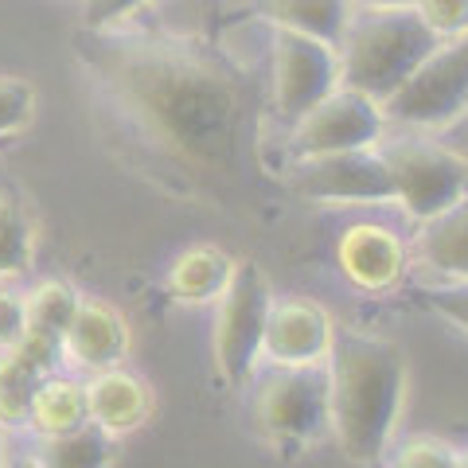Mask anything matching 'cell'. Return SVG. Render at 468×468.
<instances>
[{
	"instance_id": "6da1fadb",
	"label": "cell",
	"mask_w": 468,
	"mask_h": 468,
	"mask_svg": "<svg viewBox=\"0 0 468 468\" xmlns=\"http://www.w3.org/2000/svg\"><path fill=\"white\" fill-rule=\"evenodd\" d=\"M86 63L156 149L196 172L234 168L242 94L215 55L176 39L94 32Z\"/></svg>"
},
{
	"instance_id": "7a4b0ae2",
	"label": "cell",
	"mask_w": 468,
	"mask_h": 468,
	"mask_svg": "<svg viewBox=\"0 0 468 468\" xmlns=\"http://www.w3.org/2000/svg\"><path fill=\"white\" fill-rule=\"evenodd\" d=\"M328 426L356 464H378L390 449L406 399V359L383 335L335 332L328 356Z\"/></svg>"
},
{
	"instance_id": "3957f363",
	"label": "cell",
	"mask_w": 468,
	"mask_h": 468,
	"mask_svg": "<svg viewBox=\"0 0 468 468\" xmlns=\"http://www.w3.org/2000/svg\"><path fill=\"white\" fill-rule=\"evenodd\" d=\"M437 39L414 8H363L347 20L335 55L340 86L371 101H383L433 55Z\"/></svg>"
},
{
	"instance_id": "277c9868",
	"label": "cell",
	"mask_w": 468,
	"mask_h": 468,
	"mask_svg": "<svg viewBox=\"0 0 468 468\" xmlns=\"http://www.w3.org/2000/svg\"><path fill=\"white\" fill-rule=\"evenodd\" d=\"M250 418L277 452L309 449L328 430V367H270L258 375Z\"/></svg>"
},
{
	"instance_id": "5b68a950",
	"label": "cell",
	"mask_w": 468,
	"mask_h": 468,
	"mask_svg": "<svg viewBox=\"0 0 468 468\" xmlns=\"http://www.w3.org/2000/svg\"><path fill=\"white\" fill-rule=\"evenodd\" d=\"M399 207L414 223H430L468 196V160L433 137H390L378 144Z\"/></svg>"
},
{
	"instance_id": "8992f818",
	"label": "cell",
	"mask_w": 468,
	"mask_h": 468,
	"mask_svg": "<svg viewBox=\"0 0 468 468\" xmlns=\"http://www.w3.org/2000/svg\"><path fill=\"white\" fill-rule=\"evenodd\" d=\"M215 304V371L223 375L227 387H242L254 378V367L266 351V324L273 309L270 277L250 261H242V266H234L230 285Z\"/></svg>"
},
{
	"instance_id": "52a82bcc",
	"label": "cell",
	"mask_w": 468,
	"mask_h": 468,
	"mask_svg": "<svg viewBox=\"0 0 468 468\" xmlns=\"http://www.w3.org/2000/svg\"><path fill=\"white\" fill-rule=\"evenodd\" d=\"M468 113V32L441 39L433 55L383 101V117L406 129H452Z\"/></svg>"
},
{
	"instance_id": "ba28073f",
	"label": "cell",
	"mask_w": 468,
	"mask_h": 468,
	"mask_svg": "<svg viewBox=\"0 0 468 468\" xmlns=\"http://www.w3.org/2000/svg\"><path fill=\"white\" fill-rule=\"evenodd\" d=\"M383 106L371 98H363L347 86L335 90L320 101L316 110H309L297 125H289V153L297 160L313 156H335V153H367L383 141Z\"/></svg>"
},
{
	"instance_id": "9c48e42d",
	"label": "cell",
	"mask_w": 468,
	"mask_h": 468,
	"mask_svg": "<svg viewBox=\"0 0 468 468\" xmlns=\"http://www.w3.org/2000/svg\"><path fill=\"white\" fill-rule=\"evenodd\" d=\"M340 86V55L332 43L273 27V106L285 125H297Z\"/></svg>"
},
{
	"instance_id": "30bf717a",
	"label": "cell",
	"mask_w": 468,
	"mask_h": 468,
	"mask_svg": "<svg viewBox=\"0 0 468 468\" xmlns=\"http://www.w3.org/2000/svg\"><path fill=\"white\" fill-rule=\"evenodd\" d=\"M292 187L316 203H387L394 199L390 176L378 149L367 153H335L297 160Z\"/></svg>"
},
{
	"instance_id": "8fae6325",
	"label": "cell",
	"mask_w": 468,
	"mask_h": 468,
	"mask_svg": "<svg viewBox=\"0 0 468 468\" xmlns=\"http://www.w3.org/2000/svg\"><path fill=\"white\" fill-rule=\"evenodd\" d=\"M332 316L316 301L285 297L273 301L270 324H266V351L273 367H324L332 356Z\"/></svg>"
},
{
	"instance_id": "7c38bea8",
	"label": "cell",
	"mask_w": 468,
	"mask_h": 468,
	"mask_svg": "<svg viewBox=\"0 0 468 468\" xmlns=\"http://www.w3.org/2000/svg\"><path fill=\"white\" fill-rule=\"evenodd\" d=\"M335 261L344 277L363 292H387L402 282L410 250L390 227L378 223H356L335 242Z\"/></svg>"
},
{
	"instance_id": "4fadbf2b",
	"label": "cell",
	"mask_w": 468,
	"mask_h": 468,
	"mask_svg": "<svg viewBox=\"0 0 468 468\" xmlns=\"http://www.w3.org/2000/svg\"><path fill=\"white\" fill-rule=\"evenodd\" d=\"M63 356L75 359L86 371H110L122 367V359L129 356V324L122 313L106 301H82L75 320L63 335Z\"/></svg>"
},
{
	"instance_id": "5bb4252c",
	"label": "cell",
	"mask_w": 468,
	"mask_h": 468,
	"mask_svg": "<svg viewBox=\"0 0 468 468\" xmlns=\"http://www.w3.org/2000/svg\"><path fill=\"white\" fill-rule=\"evenodd\" d=\"M86 406H90V426H98L106 437H125L149 421L153 390L141 375L110 367L86 383Z\"/></svg>"
},
{
	"instance_id": "9a60e30c",
	"label": "cell",
	"mask_w": 468,
	"mask_h": 468,
	"mask_svg": "<svg viewBox=\"0 0 468 468\" xmlns=\"http://www.w3.org/2000/svg\"><path fill=\"white\" fill-rule=\"evenodd\" d=\"M414 254L441 282H468V196L430 223H421Z\"/></svg>"
},
{
	"instance_id": "2e32d148",
	"label": "cell",
	"mask_w": 468,
	"mask_h": 468,
	"mask_svg": "<svg viewBox=\"0 0 468 468\" xmlns=\"http://www.w3.org/2000/svg\"><path fill=\"white\" fill-rule=\"evenodd\" d=\"M230 277H234L230 254L203 242V246H187L184 254L172 258V266L165 273V289L180 304H211L227 292Z\"/></svg>"
},
{
	"instance_id": "e0dca14e",
	"label": "cell",
	"mask_w": 468,
	"mask_h": 468,
	"mask_svg": "<svg viewBox=\"0 0 468 468\" xmlns=\"http://www.w3.org/2000/svg\"><path fill=\"white\" fill-rule=\"evenodd\" d=\"M258 12L282 32H301L335 48L351 20V0H258Z\"/></svg>"
},
{
	"instance_id": "ac0fdd59",
	"label": "cell",
	"mask_w": 468,
	"mask_h": 468,
	"mask_svg": "<svg viewBox=\"0 0 468 468\" xmlns=\"http://www.w3.org/2000/svg\"><path fill=\"white\" fill-rule=\"evenodd\" d=\"M27 426L36 430V437H55V433H70L90 426V406H86V383L67 375H51L43 378V387L36 390L32 414Z\"/></svg>"
},
{
	"instance_id": "d6986e66",
	"label": "cell",
	"mask_w": 468,
	"mask_h": 468,
	"mask_svg": "<svg viewBox=\"0 0 468 468\" xmlns=\"http://www.w3.org/2000/svg\"><path fill=\"white\" fill-rule=\"evenodd\" d=\"M113 457V437L98 426H82L55 437H36L32 461L39 468H106Z\"/></svg>"
},
{
	"instance_id": "ffe728a7",
	"label": "cell",
	"mask_w": 468,
	"mask_h": 468,
	"mask_svg": "<svg viewBox=\"0 0 468 468\" xmlns=\"http://www.w3.org/2000/svg\"><path fill=\"white\" fill-rule=\"evenodd\" d=\"M43 378L48 375L36 363H27L16 347L0 351V426H27V414H32Z\"/></svg>"
},
{
	"instance_id": "44dd1931",
	"label": "cell",
	"mask_w": 468,
	"mask_h": 468,
	"mask_svg": "<svg viewBox=\"0 0 468 468\" xmlns=\"http://www.w3.org/2000/svg\"><path fill=\"white\" fill-rule=\"evenodd\" d=\"M82 297L75 292V285L67 282H43L24 297V313H27V328L43 332L51 340H63L70 320H75Z\"/></svg>"
},
{
	"instance_id": "7402d4cb",
	"label": "cell",
	"mask_w": 468,
	"mask_h": 468,
	"mask_svg": "<svg viewBox=\"0 0 468 468\" xmlns=\"http://www.w3.org/2000/svg\"><path fill=\"white\" fill-rule=\"evenodd\" d=\"M32 261V227L8 196H0V277H16Z\"/></svg>"
},
{
	"instance_id": "603a6c76",
	"label": "cell",
	"mask_w": 468,
	"mask_h": 468,
	"mask_svg": "<svg viewBox=\"0 0 468 468\" xmlns=\"http://www.w3.org/2000/svg\"><path fill=\"white\" fill-rule=\"evenodd\" d=\"M414 301L426 304L433 316L449 320L452 328L468 332V282H433L414 289Z\"/></svg>"
},
{
	"instance_id": "cb8c5ba5",
	"label": "cell",
	"mask_w": 468,
	"mask_h": 468,
	"mask_svg": "<svg viewBox=\"0 0 468 468\" xmlns=\"http://www.w3.org/2000/svg\"><path fill=\"white\" fill-rule=\"evenodd\" d=\"M387 468H461V452L437 437H410L390 452Z\"/></svg>"
},
{
	"instance_id": "d4e9b609",
	"label": "cell",
	"mask_w": 468,
	"mask_h": 468,
	"mask_svg": "<svg viewBox=\"0 0 468 468\" xmlns=\"http://www.w3.org/2000/svg\"><path fill=\"white\" fill-rule=\"evenodd\" d=\"M36 110V86L12 75H0V137L20 133Z\"/></svg>"
},
{
	"instance_id": "484cf974",
	"label": "cell",
	"mask_w": 468,
	"mask_h": 468,
	"mask_svg": "<svg viewBox=\"0 0 468 468\" xmlns=\"http://www.w3.org/2000/svg\"><path fill=\"white\" fill-rule=\"evenodd\" d=\"M414 12L437 39L468 32V0H414Z\"/></svg>"
},
{
	"instance_id": "4316f807",
	"label": "cell",
	"mask_w": 468,
	"mask_h": 468,
	"mask_svg": "<svg viewBox=\"0 0 468 468\" xmlns=\"http://www.w3.org/2000/svg\"><path fill=\"white\" fill-rule=\"evenodd\" d=\"M141 5H149V0H82V20L90 32H106L125 16H133Z\"/></svg>"
},
{
	"instance_id": "83f0119b",
	"label": "cell",
	"mask_w": 468,
	"mask_h": 468,
	"mask_svg": "<svg viewBox=\"0 0 468 468\" xmlns=\"http://www.w3.org/2000/svg\"><path fill=\"white\" fill-rule=\"evenodd\" d=\"M27 328V313H24V297L12 289H0V351L12 347Z\"/></svg>"
},
{
	"instance_id": "f1b7e54d",
	"label": "cell",
	"mask_w": 468,
	"mask_h": 468,
	"mask_svg": "<svg viewBox=\"0 0 468 468\" xmlns=\"http://www.w3.org/2000/svg\"><path fill=\"white\" fill-rule=\"evenodd\" d=\"M452 149H457V153L468 160V113L461 117L457 125H452Z\"/></svg>"
},
{
	"instance_id": "f546056e",
	"label": "cell",
	"mask_w": 468,
	"mask_h": 468,
	"mask_svg": "<svg viewBox=\"0 0 468 468\" xmlns=\"http://www.w3.org/2000/svg\"><path fill=\"white\" fill-rule=\"evenodd\" d=\"M359 8H414V0H351Z\"/></svg>"
},
{
	"instance_id": "4dcf8cb0",
	"label": "cell",
	"mask_w": 468,
	"mask_h": 468,
	"mask_svg": "<svg viewBox=\"0 0 468 468\" xmlns=\"http://www.w3.org/2000/svg\"><path fill=\"white\" fill-rule=\"evenodd\" d=\"M5 468H39L32 457H24V461H5Z\"/></svg>"
},
{
	"instance_id": "1f68e13d",
	"label": "cell",
	"mask_w": 468,
	"mask_h": 468,
	"mask_svg": "<svg viewBox=\"0 0 468 468\" xmlns=\"http://www.w3.org/2000/svg\"><path fill=\"white\" fill-rule=\"evenodd\" d=\"M0 468H5V426H0Z\"/></svg>"
},
{
	"instance_id": "d6a6232c",
	"label": "cell",
	"mask_w": 468,
	"mask_h": 468,
	"mask_svg": "<svg viewBox=\"0 0 468 468\" xmlns=\"http://www.w3.org/2000/svg\"><path fill=\"white\" fill-rule=\"evenodd\" d=\"M461 468H468V452H461Z\"/></svg>"
}]
</instances>
